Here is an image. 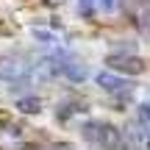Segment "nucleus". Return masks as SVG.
I'll list each match as a JSON object with an SVG mask.
<instances>
[{"mask_svg":"<svg viewBox=\"0 0 150 150\" xmlns=\"http://www.w3.org/2000/svg\"><path fill=\"white\" fill-rule=\"evenodd\" d=\"M81 136H83V142H89L92 147L97 150H131L128 142H125L122 131L117 128V125L111 122H103V120H86V122H81Z\"/></svg>","mask_w":150,"mask_h":150,"instance_id":"nucleus-1","label":"nucleus"},{"mask_svg":"<svg viewBox=\"0 0 150 150\" xmlns=\"http://www.w3.org/2000/svg\"><path fill=\"white\" fill-rule=\"evenodd\" d=\"M0 81L8 83L11 89L14 86H31L36 81V67L22 59H3L0 61Z\"/></svg>","mask_w":150,"mask_h":150,"instance_id":"nucleus-2","label":"nucleus"},{"mask_svg":"<svg viewBox=\"0 0 150 150\" xmlns=\"http://www.w3.org/2000/svg\"><path fill=\"white\" fill-rule=\"evenodd\" d=\"M106 67L111 72L122 75V78H131V75H142L147 70L145 59L142 56H134V53H108L106 56Z\"/></svg>","mask_w":150,"mask_h":150,"instance_id":"nucleus-3","label":"nucleus"},{"mask_svg":"<svg viewBox=\"0 0 150 150\" xmlns=\"http://www.w3.org/2000/svg\"><path fill=\"white\" fill-rule=\"evenodd\" d=\"M95 83H97V89H103L106 95H125V92L134 89V83H131L128 78H122V75H117V72H111V70L97 72L95 75Z\"/></svg>","mask_w":150,"mask_h":150,"instance_id":"nucleus-4","label":"nucleus"},{"mask_svg":"<svg viewBox=\"0 0 150 150\" xmlns=\"http://www.w3.org/2000/svg\"><path fill=\"white\" fill-rule=\"evenodd\" d=\"M61 75H64V78H70V81H75V83H83V78L89 75V70H86V64H83V61L64 56V64H61Z\"/></svg>","mask_w":150,"mask_h":150,"instance_id":"nucleus-5","label":"nucleus"},{"mask_svg":"<svg viewBox=\"0 0 150 150\" xmlns=\"http://www.w3.org/2000/svg\"><path fill=\"white\" fill-rule=\"evenodd\" d=\"M31 36H33V42H39V45H47V47H56V50L61 47V36L56 31H50V28L33 25L31 28Z\"/></svg>","mask_w":150,"mask_h":150,"instance_id":"nucleus-6","label":"nucleus"},{"mask_svg":"<svg viewBox=\"0 0 150 150\" xmlns=\"http://www.w3.org/2000/svg\"><path fill=\"white\" fill-rule=\"evenodd\" d=\"M14 108L22 111V114H39L42 111V100H39L36 95H20L14 100Z\"/></svg>","mask_w":150,"mask_h":150,"instance_id":"nucleus-7","label":"nucleus"},{"mask_svg":"<svg viewBox=\"0 0 150 150\" xmlns=\"http://www.w3.org/2000/svg\"><path fill=\"white\" fill-rule=\"evenodd\" d=\"M139 120H142L145 125H150V100H147V103H142V106H139Z\"/></svg>","mask_w":150,"mask_h":150,"instance_id":"nucleus-8","label":"nucleus"}]
</instances>
